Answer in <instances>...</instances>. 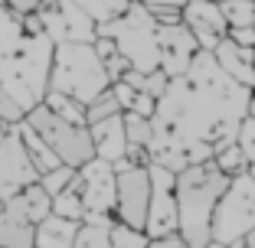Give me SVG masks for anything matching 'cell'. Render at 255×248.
Segmentation results:
<instances>
[{
	"mask_svg": "<svg viewBox=\"0 0 255 248\" xmlns=\"http://www.w3.org/2000/svg\"><path fill=\"white\" fill-rule=\"evenodd\" d=\"M23 118H26L23 105L16 101V98H10L3 88H0V121H3V124H20Z\"/></svg>",
	"mask_w": 255,
	"mask_h": 248,
	"instance_id": "f546056e",
	"label": "cell"
},
{
	"mask_svg": "<svg viewBox=\"0 0 255 248\" xmlns=\"http://www.w3.org/2000/svg\"><path fill=\"white\" fill-rule=\"evenodd\" d=\"M226 36L233 39V43H239V46H249V49H255V26H233V30L226 33Z\"/></svg>",
	"mask_w": 255,
	"mask_h": 248,
	"instance_id": "e575fe53",
	"label": "cell"
},
{
	"mask_svg": "<svg viewBox=\"0 0 255 248\" xmlns=\"http://www.w3.org/2000/svg\"><path fill=\"white\" fill-rule=\"evenodd\" d=\"M72 176H75V166H66V164H59V166H53V170L39 173V186H43L49 196H56L59 189H66L69 183H72Z\"/></svg>",
	"mask_w": 255,
	"mask_h": 248,
	"instance_id": "83f0119b",
	"label": "cell"
},
{
	"mask_svg": "<svg viewBox=\"0 0 255 248\" xmlns=\"http://www.w3.org/2000/svg\"><path fill=\"white\" fill-rule=\"evenodd\" d=\"M16 131H20V141H23V147H26V154H30L36 173H46V170H53V166H59V157L53 154V147H49V144H46L43 137L26 124V121H20Z\"/></svg>",
	"mask_w": 255,
	"mask_h": 248,
	"instance_id": "ffe728a7",
	"label": "cell"
},
{
	"mask_svg": "<svg viewBox=\"0 0 255 248\" xmlns=\"http://www.w3.org/2000/svg\"><path fill=\"white\" fill-rule=\"evenodd\" d=\"M150 173V199H147V219H144V232L147 239L177 232V196H173V176L160 164H147Z\"/></svg>",
	"mask_w": 255,
	"mask_h": 248,
	"instance_id": "8fae6325",
	"label": "cell"
},
{
	"mask_svg": "<svg viewBox=\"0 0 255 248\" xmlns=\"http://www.w3.org/2000/svg\"><path fill=\"white\" fill-rule=\"evenodd\" d=\"M216 3H219V0H216Z\"/></svg>",
	"mask_w": 255,
	"mask_h": 248,
	"instance_id": "ee69618b",
	"label": "cell"
},
{
	"mask_svg": "<svg viewBox=\"0 0 255 248\" xmlns=\"http://www.w3.org/2000/svg\"><path fill=\"white\" fill-rule=\"evenodd\" d=\"M183 26L193 33L196 46L200 49H210V53L226 39V33H229V23H226L216 0H187L183 3Z\"/></svg>",
	"mask_w": 255,
	"mask_h": 248,
	"instance_id": "5bb4252c",
	"label": "cell"
},
{
	"mask_svg": "<svg viewBox=\"0 0 255 248\" xmlns=\"http://www.w3.org/2000/svg\"><path fill=\"white\" fill-rule=\"evenodd\" d=\"M98 36H108L118 53L131 62L134 72H154L160 69L157 56V20L141 0H131L118 16L98 23Z\"/></svg>",
	"mask_w": 255,
	"mask_h": 248,
	"instance_id": "5b68a950",
	"label": "cell"
},
{
	"mask_svg": "<svg viewBox=\"0 0 255 248\" xmlns=\"http://www.w3.org/2000/svg\"><path fill=\"white\" fill-rule=\"evenodd\" d=\"M150 199V173L144 164H115V219L125 226L144 229Z\"/></svg>",
	"mask_w": 255,
	"mask_h": 248,
	"instance_id": "ba28073f",
	"label": "cell"
},
{
	"mask_svg": "<svg viewBox=\"0 0 255 248\" xmlns=\"http://www.w3.org/2000/svg\"><path fill=\"white\" fill-rule=\"evenodd\" d=\"M7 128H10V124H3V121H0V141H3V134H7Z\"/></svg>",
	"mask_w": 255,
	"mask_h": 248,
	"instance_id": "60d3db41",
	"label": "cell"
},
{
	"mask_svg": "<svg viewBox=\"0 0 255 248\" xmlns=\"http://www.w3.org/2000/svg\"><path fill=\"white\" fill-rule=\"evenodd\" d=\"M203 248H233V245H219V242H206Z\"/></svg>",
	"mask_w": 255,
	"mask_h": 248,
	"instance_id": "ab89813d",
	"label": "cell"
},
{
	"mask_svg": "<svg viewBox=\"0 0 255 248\" xmlns=\"http://www.w3.org/2000/svg\"><path fill=\"white\" fill-rule=\"evenodd\" d=\"M252 226H255V180L242 170L236 176H229V186L216 199L213 222H210V242L236 248Z\"/></svg>",
	"mask_w": 255,
	"mask_h": 248,
	"instance_id": "8992f818",
	"label": "cell"
},
{
	"mask_svg": "<svg viewBox=\"0 0 255 248\" xmlns=\"http://www.w3.org/2000/svg\"><path fill=\"white\" fill-rule=\"evenodd\" d=\"M246 173H249V176L255 180V164H249V166H246Z\"/></svg>",
	"mask_w": 255,
	"mask_h": 248,
	"instance_id": "b9f144b4",
	"label": "cell"
},
{
	"mask_svg": "<svg viewBox=\"0 0 255 248\" xmlns=\"http://www.w3.org/2000/svg\"><path fill=\"white\" fill-rule=\"evenodd\" d=\"M196 49H200V46H196L193 33L183 26V20L157 26V56H160V72H164L167 79L183 76L190 69V62H193Z\"/></svg>",
	"mask_w": 255,
	"mask_h": 248,
	"instance_id": "4fadbf2b",
	"label": "cell"
},
{
	"mask_svg": "<svg viewBox=\"0 0 255 248\" xmlns=\"http://www.w3.org/2000/svg\"><path fill=\"white\" fill-rule=\"evenodd\" d=\"M53 39L46 33H26L23 16H16L0 0V88L16 98L23 111L39 105L49 88V62H53Z\"/></svg>",
	"mask_w": 255,
	"mask_h": 248,
	"instance_id": "7a4b0ae2",
	"label": "cell"
},
{
	"mask_svg": "<svg viewBox=\"0 0 255 248\" xmlns=\"http://www.w3.org/2000/svg\"><path fill=\"white\" fill-rule=\"evenodd\" d=\"M229 186V176L213 160L183 166L173 176V196H177V232L190 248H203L210 242V222L216 199Z\"/></svg>",
	"mask_w": 255,
	"mask_h": 248,
	"instance_id": "3957f363",
	"label": "cell"
},
{
	"mask_svg": "<svg viewBox=\"0 0 255 248\" xmlns=\"http://www.w3.org/2000/svg\"><path fill=\"white\" fill-rule=\"evenodd\" d=\"M213 59L219 62V69H223L229 79H236L239 85H246V88L255 91V49L239 46V43H233V39L226 36L223 43L213 49Z\"/></svg>",
	"mask_w": 255,
	"mask_h": 248,
	"instance_id": "9a60e30c",
	"label": "cell"
},
{
	"mask_svg": "<svg viewBox=\"0 0 255 248\" xmlns=\"http://www.w3.org/2000/svg\"><path fill=\"white\" fill-rule=\"evenodd\" d=\"M33 229L16 196L0 199V248H33Z\"/></svg>",
	"mask_w": 255,
	"mask_h": 248,
	"instance_id": "2e32d148",
	"label": "cell"
},
{
	"mask_svg": "<svg viewBox=\"0 0 255 248\" xmlns=\"http://www.w3.org/2000/svg\"><path fill=\"white\" fill-rule=\"evenodd\" d=\"M43 105L49 108L53 114H59V118L72 121V124H85V105L82 101H75V98L69 95H59V91H46L43 95Z\"/></svg>",
	"mask_w": 255,
	"mask_h": 248,
	"instance_id": "603a6c76",
	"label": "cell"
},
{
	"mask_svg": "<svg viewBox=\"0 0 255 248\" xmlns=\"http://www.w3.org/2000/svg\"><path fill=\"white\" fill-rule=\"evenodd\" d=\"M141 3H147V7H183L187 0H141Z\"/></svg>",
	"mask_w": 255,
	"mask_h": 248,
	"instance_id": "74e56055",
	"label": "cell"
},
{
	"mask_svg": "<svg viewBox=\"0 0 255 248\" xmlns=\"http://www.w3.org/2000/svg\"><path fill=\"white\" fill-rule=\"evenodd\" d=\"M147 248H190V245L180 239V232H170V235H157V239H147Z\"/></svg>",
	"mask_w": 255,
	"mask_h": 248,
	"instance_id": "d590c367",
	"label": "cell"
},
{
	"mask_svg": "<svg viewBox=\"0 0 255 248\" xmlns=\"http://www.w3.org/2000/svg\"><path fill=\"white\" fill-rule=\"evenodd\" d=\"M75 186L82 196L85 219L89 216H115V164L102 157L85 160L75 170Z\"/></svg>",
	"mask_w": 255,
	"mask_h": 248,
	"instance_id": "30bf717a",
	"label": "cell"
},
{
	"mask_svg": "<svg viewBox=\"0 0 255 248\" xmlns=\"http://www.w3.org/2000/svg\"><path fill=\"white\" fill-rule=\"evenodd\" d=\"M115 216H89L79 222L75 229V239H72V248H112V229Z\"/></svg>",
	"mask_w": 255,
	"mask_h": 248,
	"instance_id": "d6986e66",
	"label": "cell"
},
{
	"mask_svg": "<svg viewBox=\"0 0 255 248\" xmlns=\"http://www.w3.org/2000/svg\"><path fill=\"white\" fill-rule=\"evenodd\" d=\"M112 114H121V105L118 98H115L112 88H105L98 98H92L89 105H85V124H95V121H105Z\"/></svg>",
	"mask_w": 255,
	"mask_h": 248,
	"instance_id": "484cf974",
	"label": "cell"
},
{
	"mask_svg": "<svg viewBox=\"0 0 255 248\" xmlns=\"http://www.w3.org/2000/svg\"><path fill=\"white\" fill-rule=\"evenodd\" d=\"M108 235H112V248H147V232L134 226H125L118 219L112 222Z\"/></svg>",
	"mask_w": 255,
	"mask_h": 248,
	"instance_id": "4316f807",
	"label": "cell"
},
{
	"mask_svg": "<svg viewBox=\"0 0 255 248\" xmlns=\"http://www.w3.org/2000/svg\"><path fill=\"white\" fill-rule=\"evenodd\" d=\"M36 180L39 173L20 141V131H16V124H10L3 141H0V199H10V196H16L23 186H30Z\"/></svg>",
	"mask_w": 255,
	"mask_h": 248,
	"instance_id": "7c38bea8",
	"label": "cell"
},
{
	"mask_svg": "<svg viewBox=\"0 0 255 248\" xmlns=\"http://www.w3.org/2000/svg\"><path fill=\"white\" fill-rule=\"evenodd\" d=\"M75 229H79V222L49 212V216H46L43 222H36V229H33V248H72Z\"/></svg>",
	"mask_w": 255,
	"mask_h": 248,
	"instance_id": "ac0fdd59",
	"label": "cell"
},
{
	"mask_svg": "<svg viewBox=\"0 0 255 248\" xmlns=\"http://www.w3.org/2000/svg\"><path fill=\"white\" fill-rule=\"evenodd\" d=\"M89 134H92L95 157L108 160V164L125 160V154H128V137H125V121H121V114H112V118H105V121L89 124Z\"/></svg>",
	"mask_w": 255,
	"mask_h": 248,
	"instance_id": "e0dca14e",
	"label": "cell"
},
{
	"mask_svg": "<svg viewBox=\"0 0 255 248\" xmlns=\"http://www.w3.org/2000/svg\"><path fill=\"white\" fill-rule=\"evenodd\" d=\"M213 164L219 166V170L226 173V176H236V173H242L249 166V160H246V154H242V147L236 141H229V144H223L216 154H213Z\"/></svg>",
	"mask_w": 255,
	"mask_h": 248,
	"instance_id": "cb8c5ba5",
	"label": "cell"
},
{
	"mask_svg": "<svg viewBox=\"0 0 255 248\" xmlns=\"http://www.w3.org/2000/svg\"><path fill=\"white\" fill-rule=\"evenodd\" d=\"M23 121H26V124H30V128L36 131L46 144H49V147H53V154L59 157V164L75 166V170H79L85 160L95 157L89 124H72V121L53 114L49 108L43 105V101H39V105H33Z\"/></svg>",
	"mask_w": 255,
	"mask_h": 248,
	"instance_id": "52a82bcc",
	"label": "cell"
},
{
	"mask_svg": "<svg viewBox=\"0 0 255 248\" xmlns=\"http://www.w3.org/2000/svg\"><path fill=\"white\" fill-rule=\"evenodd\" d=\"M246 114H249V118H255V91H252V98H249V111Z\"/></svg>",
	"mask_w": 255,
	"mask_h": 248,
	"instance_id": "f35d334b",
	"label": "cell"
},
{
	"mask_svg": "<svg viewBox=\"0 0 255 248\" xmlns=\"http://www.w3.org/2000/svg\"><path fill=\"white\" fill-rule=\"evenodd\" d=\"M75 3H79V7H82L95 23H105V20H112V16H115L108 0H75Z\"/></svg>",
	"mask_w": 255,
	"mask_h": 248,
	"instance_id": "1f68e13d",
	"label": "cell"
},
{
	"mask_svg": "<svg viewBox=\"0 0 255 248\" xmlns=\"http://www.w3.org/2000/svg\"><path fill=\"white\" fill-rule=\"evenodd\" d=\"M105 88H112L102 56H98L95 43H56L53 46V62H49V88L59 91L75 101L89 105L92 98H98Z\"/></svg>",
	"mask_w": 255,
	"mask_h": 248,
	"instance_id": "277c9868",
	"label": "cell"
},
{
	"mask_svg": "<svg viewBox=\"0 0 255 248\" xmlns=\"http://www.w3.org/2000/svg\"><path fill=\"white\" fill-rule=\"evenodd\" d=\"M219 10H223L229 30L233 26H252L255 23V0H219Z\"/></svg>",
	"mask_w": 255,
	"mask_h": 248,
	"instance_id": "d4e9b609",
	"label": "cell"
},
{
	"mask_svg": "<svg viewBox=\"0 0 255 248\" xmlns=\"http://www.w3.org/2000/svg\"><path fill=\"white\" fill-rule=\"evenodd\" d=\"M249 98L252 88L226 76L210 49H196L187 72L167 79L150 114V164L180 173L183 166L213 160L223 144L236 141Z\"/></svg>",
	"mask_w": 255,
	"mask_h": 248,
	"instance_id": "6da1fadb",
	"label": "cell"
},
{
	"mask_svg": "<svg viewBox=\"0 0 255 248\" xmlns=\"http://www.w3.org/2000/svg\"><path fill=\"white\" fill-rule=\"evenodd\" d=\"M252 26H255V23H252Z\"/></svg>",
	"mask_w": 255,
	"mask_h": 248,
	"instance_id": "7bdbcfd3",
	"label": "cell"
},
{
	"mask_svg": "<svg viewBox=\"0 0 255 248\" xmlns=\"http://www.w3.org/2000/svg\"><path fill=\"white\" fill-rule=\"evenodd\" d=\"M53 216L72 219V222H82L85 219V206H82V196H79V186H75V176L66 189H59L53 196Z\"/></svg>",
	"mask_w": 255,
	"mask_h": 248,
	"instance_id": "7402d4cb",
	"label": "cell"
},
{
	"mask_svg": "<svg viewBox=\"0 0 255 248\" xmlns=\"http://www.w3.org/2000/svg\"><path fill=\"white\" fill-rule=\"evenodd\" d=\"M154 108H157V98H150L147 91H134V98H131V108H128V111L141 114V118H150V114H154Z\"/></svg>",
	"mask_w": 255,
	"mask_h": 248,
	"instance_id": "d6a6232c",
	"label": "cell"
},
{
	"mask_svg": "<svg viewBox=\"0 0 255 248\" xmlns=\"http://www.w3.org/2000/svg\"><path fill=\"white\" fill-rule=\"evenodd\" d=\"M16 199H20L23 212H26V219H30L33 226H36V222H43V219L53 212V196L39 186V180L30 183V186H23L20 193H16Z\"/></svg>",
	"mask_w": 255,
	"mask_h": 248,
	"instance_id": "44dd1931",
	"label": "cell"
},
{
	"mask_svg": "<svg viewBox=\"0 0 255 248\" xmlns=\"http://www.w3.org/2000/svg\"><path fill=\"white\" fill-rule=\"evenodd\" d=\"M36 16L53 43H95L98 36V23L75 0H43Z\"/></svg>",
	"mask_w": 255,
	"mask_h": 248,
	"instance_id": "9c48e42d",
	"label": "cell"
},
{
	"mask_svg": "<svg viewBox=\"0 0 255 248\" xmlns=\"http://www.w3.org/2000/svg\"><path fill=\"white\" fill-rule=\"evenodd\" d=\"M147 7V3H144ZM150 16L157 20V26H167V23H180L183 20V7H147Z\"/></svg>",
	"mask_w": 255,
	"mask_h": 248,
	"instance_id": "836d02e7",
	"label": "cell"
},
{
	"mask_svg": "<svg viewBox=\"0 0 255 248\" xmlns=\"http://www.w3.org/2000/svg\"><path fill=\"white\" fill-rule=\"evenodd\" d=\"M7 7L13 10L16 16H26V13H36L43 7V0H7Z\"/></svg>",
	"mask_w": 255,
	"mask_h": 248,
	"instance_id": "8d00e7d4",
	"label": "cell"
},
{
	"mask_svg": "<svg viewBox=\"0 0 255 248\" xmlns=\"http://www.w3.org/2000/svg\"><path fill=\"white\" fill-rule=\"evenodd\" d=\"M164 88H167V76L160 72V69H154V72H144V76H141V88H137V91H147L150 98H160Z\"/></svg>",
	"mask_w": 255,
	"mask_h": 248,
	"instance_id": "4dcf8cb0",
	"label": "cell"
},
{
	"mask_svg": "<svg viewBox=\"0 0 255 248\" xmlns=\"http://www.w3.org/2000/svg\"><path fill=\"white\" fill-rule=\"evenodd\" d=\"M236 144L242 147V154H246L249 164H255V118H242L239 131H236Z\"/></svg>",
	"mask_w": 255,
	"mask_h": 248,
	"instance_id": "f1b7e54d",
	"label": "cell"
}]
</instances>
